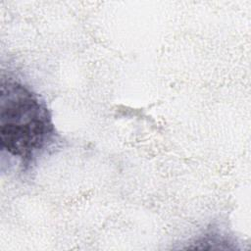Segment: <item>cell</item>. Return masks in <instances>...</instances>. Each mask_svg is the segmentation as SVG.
I'll return each instance as SVG.
<instances>
[{
	"instance_id": "1",
	"label": "cell",
	"mask_w": 251,
	"mask_h": 251,
	"mask_svg": "<svg viewBox=\"0 0 251 251\" xmlns=\"http://www.w3.org/2000/svg\"><path fill=\"white\" fill-rule=\"evenodd\" d=\"M56 139L46 103L30 87L2 75L0 86V143L2 153L26 170Z\"/></svg>"
}]
</instances>
